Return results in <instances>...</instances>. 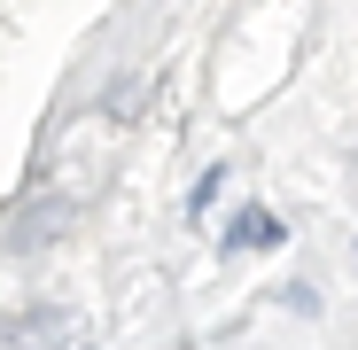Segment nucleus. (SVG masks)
Here are the masks:
<instances>
[{
    "label": "nucleus",
    "mask_w": 358,
    "mask_h": 350,
    "mask_svg": "<svg viewBox=\"0 0 358 350\" xmlns=\"http://www.w3.org/2000/svg\"><path fill=\"white\" fill-rule=\"evenodd\" d=\"M47 233H71V203H63V195H55V203H31V218L16 226V242H24V249H39Z\"/></svg>",
    "instance_id": "obj_1"
},
{
    "label": "nucleus",
    "mask_w": 358,
    "mask_h": 350,
    "mask_svg": "<svg viewBox=\"0 0 358 350\" xmlns=\"http://www.w3.org/2000/svg\"><path fill=\"white\" fill-rule=\"evenodd\" d=\"M273 242H280L273 218H234V226H226V249H234V257H242V249H273Z\"/></svg>",
    "instance_id": "obj_2"
}]
</instances>
